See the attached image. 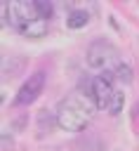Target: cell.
Masks as SVG:
<instances>
[{
  "mask_svg": "<svg viewBox=\"0 0 139 151\" xmlns=\"http://www.w3.org/2000/svg\"><path fill=\"white\" fill-rule=\"evenodd\" d=\"M87 64L92 66V68H97V71H113L120 61H118V50L111 45V42H106V40H97V42H92L90 47H87Z\"/></svg>",
  "mask_w": 139,
  "mask_h": 151,
  "instance_id": "7a4b0ae2",
  "label": "cell"
},
{
  "mask_svg": "<svg viewBox=\"0 0 139 151\" xmlns=\"http://www.w3.org/2000/svg\"><path fill=\"white\" fill-rule=\"evenodd\" d=\"M33 5H35V12H38L40 19H49L52 17V5L49 2H33Z\"/></svg>",
  "mask_w": 139,
  "mask_h": 151,
  "instance_id": "9c48e42d",
  "label": "cell"
},
{
  "mask_svg": "<svg viewBox=\"0 0 139 151\" xmlns=\"http://www.w3.org/2000/svg\"><path fill=\"white\" fill-rule=\"evenodd\" d=\"M47 31H49V24H47V19H40V17L28 19V21L19 28V33H21L24 38H31V40L45 38V35H47Z\"/></svg>",
  "mask_w": 139,
  "mask_h": 151,
  "instance_id": "5b68a950",
  "label": "cell"
},
{
  "mask_svg": "<svg viewBox=\"0 0 139 151\" xmlns=\"http://www.w3.org/2000/svg\"><path fill=\"white\" fill-rule=\"evenodd\" d=\"M123 104H125V94H123V90H115V94H113V99L108 101V113L111 116H118L120 111H123Z\"/></svg>",
  "mask_w": 139,
  "mask_h": 151,
  "instance_id": "ba28073f",
  "label": "cell"
},
{
  "mask_svg": "<svg viewBox=\"0 0 139 151\" xmlns=\"http://www.w3.org/2000/svg\"><path fill=\"white\" fill-rule=\"evenodd\" d=\"M42 87H45V71L31 73V76L21 83V87L16 90V94H14V99H12V106H28V104H33V101L40 97Z\"/></svg>",
  "mask_w": 139,
  "mask_h": 151,
  "instance_id": "3957f363",
  "label": "cell"
},
{
  "mask_svg": "<svg viewBox=\"0 0 139 151\" xmlns=\"http://www.w3.org/2000/svg\"><path fill=\"white\" fill-rule=\"evenodd\" d=\"M90 24V12L87 9H73V12H68V19H66V26L68 28H85Z\"/></svg>",
  "mask_w": 139,
  "mask_h": 151,
  "instance_id": "8992f818",
  "label": "cell"
},
{
  "mask_svg": "<svg viewBox=\"0 0 139 151\" xmlns=\"http://www.w3.org/2000/svg\"><path fill=\"white\" fill-rule=\"evenodd\" d=\"M111 76H113V83H123V85L132 83V68H130L127 64H118V66L111 71Z\"/></svg>",
  "mask_w": 139,
  "mask_h": 151,
  "instance_id": "52a82bcc",
  "label": "cell"
},
{
  "mask_svg": "<svg viewBox=\"0 0 139 151\" xmlns=\"http://www.w3.org/2000/svg\"><path fill=\"white\" fill-rule=\"evenodd\" d=\"M90 94H92V99L97 101V106H99V109H108V101H111V99H113V94H115L111 71L99 73V76H94V78H92V83H90Z\"/></svg>",
  "mask_w": 139,
  "mask_h": 151,
  "instance_id": "277c9868",
  "label": "cell"
},
{
  "mask_svg": "<svg viewBox=\"0 0 139 151\" xmlns=\"http://www.w3.org/2000/svg\"><path fill=\"white\" fill-rule=\"evenodd\" d=\"M97 109L99 106L92 99L90 90H75L57 106V116H54L57 127H61L64 132H80L90 125Z\"/></svg>",
  "mask_w": 139,
  "mask_h": 151,
  "instance_id": "6da1fadb",
  "label": "cell"
}]
</instances>
